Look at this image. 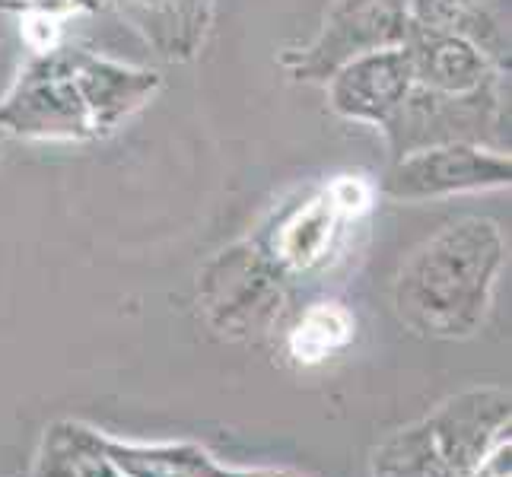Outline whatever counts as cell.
Instances as JSON below:
<instances>
[{"label": "cell", "mask_w": 512, "mask_h": 477, "mask_svg": "<svg viewBox=\"0 0 512 477\" xmlns=\"http://www.w3.org/2000/svg\"><path fill=\"white\" fill-rule=\"evenodd\" d=\"M325 83L334 115L385 128L411 93L414 64L404 45L382 48L341 64Z\"/></svg>", "instance_id": "cell-9"}, {"label": "cell", "mask_w": 512, "mask_h": 477, "mask_svg": "<svg viewBox=\"0 0 512 477\" xmlns=\"http://www.w3.org/2000/svg\"><path fill=\"white\" fill-rule=\"evenodd\" d=\"M503 125H506V96H503V74L484 83L474 93H436L427 86H411L401 109L388 118L382 128L388 137L392 156H404L436 144H484L497 140L503 147Z\"/></svg>", "instance_id": "cell-4"}, {"label": "cell", "mask_w": 512, "mask_h": 477, "mask_svg": "<svg viewBox=\"0 0 512 477\" xmlns=\"http://www.w3.org/2000/svg\"><path fill=\"white\" fill-rule=\"evenodd\" d=\"M115 4L166 58H191L201 48L214 16V0H115Z\"/></svg>", "instance_id": "cell-12"}, {"label": "cell", "mask_w": 512, "mask_h": 477, "mask_svg": "<svg viewBox=\"0 0 512 477\" xmlns=\"http://www.w3.org/2000/svg\"><path fill=\"white\" fill-rule=\"evenodd\" d=\"M353 338V315L338 303H319L306 309L290 331V357L296 363H322L347 347Z\"/></svg>", "instance_id": "cell-13"}, {"label": "cell", "mask_w": 512, "mask_h": 477, "mask_svg": "<svg viewBox=\"0 0 512 477\" xmlns=\"http://www.w3.org/2000/svg\"><path fill=\"white\" fill-rule=\"evenodd\" d=\"M163 90L150 67H131L74 45H51L32 58L0 96V131L16 140L90 144L115 134Z\"/></svg>", "instance_id": "cell-1"}, {"label": "cell", "mask_w": 512, "mask_h": 477, "mask_svg": "<svg viewBox=\"0 0 512 477\" xmlns=\"http://www.w3.org/2000/svg\"><path fill=\"white\" fill-rule=\"evenodd\" d=\"M512 159L500 147L436 144L398 156L382 179V194L395 201H436L468 191L509 188Z\"/></svg>", "instance_id": "cell-7"}, {"label": "cell", "mask_w": 512, "mask_h": 477, "mask_svg": "<svg viewBox=\"0 0 512 477\" xmlns=\"http://www.w3.org/2000/svg\"><path fill=\"white\" fill-rule=\"evenodd\" d=\"M404 48H408L414 64V83L436 93H474L503 74L481 48H474L471 42L458 39L452 32H439L414 20L408 29V39H404Z\"/></svg>", "instance_id": "cell-10"}, {"label": "cell", "mask_w": 512, "mask_h": 477, "mask_svg": "<svg viewBox=\"0 0 512 477\" xmlns=\"http://www.w3.org/2000/svg\"><path fill=\"white\" fill-rule=\"evenodd\" d=\"M500 268L503 233L493 220L468 217L443 226L398 274L401 322L430 338H468L484 322Z\"/></svg>", "instance_id": "cell-2"}, {"label": "cell", "mask_w": 512, "mask_h": 477, "mask_svg": "<svg viewBox=\"0 0 512 477\" xmlns=\"http://www.w3.org/2000/svg\"><path fill=\"white\" fill-rule=\"evenodd\" d=\"M99 0H0V10L16 16H42V20L61 23L64 16L96 10Z\"/></svg>", "instance_id": "cell-14"}, {"label": "cell", "mask_w": 512, "mask_h": 477, "mask_svg": "<svg viewBox=\"0 0 512 477\" xmlns=\"http://www.w3.org/2000/svg\"><path fill=\"white\" fill-rule=\"evenodd\" d=\"M411 20L471 42L500 70L509 64L506 0H411Z\"/></svg>", "instance_id": "cell-11"}, {"label": "cell", "mask_w": 512, "mask_h": 477, "mask_svg": "<svg viewBox=\"0 0 512 477\" xmlns=\"http://www.w3.org/2000/svg\"><path fill=\"white\" fill-rule=\"evenodd\" d=\"M509 398L497 388L468 392L443 404L430 420L398 433L376 455V477H474L503 443Z\"/></svg>", "instance_id": "cell-3"}, {"label": "cell", "mask_w": 512, "mask_h": 477, "mask_svg": "<svg viewBox=\"0 0 512 477\" xmlns=\"http://www.w3.org/2000/svg\"><path fill=\"white\" fill-rule=\"evenodd\" d=\"M284 271L264 252V245L242 242L220 252L201 274V299L210 322L223 331H252L277 312Z\"/></svg>", "instance_id": "cell-8"}, {"label": "cell", "mask_w": 512, "mask_h": 477, "mask_svg": "<svg viewBox=\"0 0 512 477\" xmlns=\"http://www.w3.org/2000/svg\"><path fill=\"white\" fill-rule=\"evenodd\" d=\"M373 207V185L360 175H341L293 204L264 236V252L284 274H306L328 261L350 220Z\"/></svg>", "instance_id": "cell-6"}, {"label": "cell", "mask_w": 512, "mask_h": 477, "mask_svg": "<svg viewBox=\"0 0 512 477\" xmlns=\"http://www.w3.org/2000/svg\"><path fill=\"white\" fill-rule=\"evenodd\" d=\"M408 29L411 0H331L319 35L306 48L287 51L280 67L293 80L325 83L353 58L404 45Z\"/></svg>", "instance_id": "cell-5"}]
</instances>
